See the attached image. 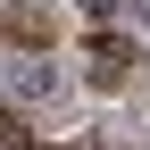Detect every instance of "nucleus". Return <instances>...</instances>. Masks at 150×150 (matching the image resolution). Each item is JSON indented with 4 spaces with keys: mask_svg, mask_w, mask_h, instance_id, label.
<instances>
[{
    "mask_svg": "<svg viewBox=\"0 0 150 150\" xmlns=\"http://www.w3.org/2000/svg\"><path fill=\"white\" fill-rule=\"evenodd\" d=\"M0 83H8L17 100H50V92H59V75H50L42 59H25V67H8V75H0Z\"/></svg>",
    "mask_w": 150,
    "mask_h": 150,
    "instance_id": "obj_1",
    "label": "nucleus"
},
{
    "mask_svg": "<svg viewBox=\"0 0 150 150\" xmlns=\"http://www.w3.org/2000/svg\"><path fill=\"white\" fill-rule=\"evenodd\" d=\"M92 75H100V83H117V75H125V42H117V33L92 42Z\"/></svg>",
    "mask_w": 150,
    "mask_h": 150,
    "instance_id": "obj_2",
    "label": "nucleus"
},
{
    "mask_svg": "<svg viewBox=\"0 0 150 150\" xmlns=\"http://www.w3.org/2000/svg\"><path fill=\"white\" fill-rule=\"evenodd\" d=\"M108 8H117V0H83V17H108Z\"/></svg>",
    "mask_w": 150,
    "mask_h": 150,
    "instance_id": "obj_3",
    "label": "nucleus"
},
{
    "mask_svg": "<svg viewBox=\"0 0 150 150\" xmlns=\"http://www.w3.org/2000/svg\"><path fill=\"white\" fill-rule=\"evenodd\" d=\"M134 17H142V33H150V0H134Z\"/></svg>",
    "mask_w": 150,
    "mask_h": 150,
    "instance_id": "obj_4",
    "label": "nucleus"
}]
</instances>
